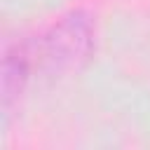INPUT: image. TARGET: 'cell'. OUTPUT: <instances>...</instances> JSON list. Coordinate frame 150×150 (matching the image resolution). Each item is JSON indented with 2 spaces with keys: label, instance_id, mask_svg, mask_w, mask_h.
<instances>
[{
  "label": "cell",
  "instance_id": "2",
  "mask_svg": "<svg viewBox=\"0 0 150 150\" xmlns=\"http://www.w3.org/2000/svg\"><path fill=\"white\" fill-rule=\"evenodd\" d=\"M28 77V59L23 54V49H14L7 52L5 61H2V103L9 105L23 89Z\"/></svg>",
  "mask_w": 150,
  "mask_h": 150
},
{
  "label": "cell",
  "instance_id": "1",
  "mask_svg": "<svg viewBox=\"0 0 150 150\" xmlns=\"http://www.w3.org/2000/svg\"><path fill=\"white\" fill-rule=\"evenodd\" d=\"M94 49V23L82 9L66 14L42 40L40 56L49 73H70L87 63Z\"/></svg>",
  "mask_w": 150,
  "mask_h": 150
}]
</instances>
